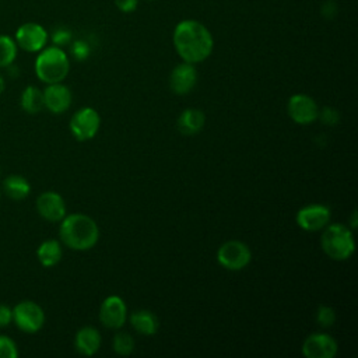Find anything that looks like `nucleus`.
<instances>
[{
  "label": "nucleus",
  "mask_w": 358,
  "mask_h": 358,
  "mask_svg": "<svg viewBox=\"0 0 358 358\" xmlns=\"http://www.w3.org/2000/svg\"><path fill=\"white\" fill-rule=\"evenodd\" d=\"M127 317L124 301L117 295H109L103 299L99 308V320L106 329H120Z\"/></svg>",
  "instance_id": "11"
},
{
  "label": "nucleus",
  "mask_w": 358,
  "mask_h": 358,
  "mask_svg": "<svg viewBox=\"0 0 358 358\" xmlns=\"http://www.w3.org/2000/svg\"><path fill=\"white\" fill-rule=\"evenodd\" d=\"M331 218L330 208L324 204H308L298 210L295 221L299 228L315 232L323 229Z\"/></svg>",
  "instance_id": "9"
},
{
  "label": "nucleus",
  "mask_w": 358,
  "mask_h": 358,
  "mask_svg": "<svg viewBox=\"0 0 358 358\" xmlns=\"http://www.w3.org/2000/svg\"><path fill=\"white\" fill-rule=\"evenodd\" d=\"M317 119H320V120H322L324 124H327V126H334V124L338 123L340 115H338V112H337L334 108L326 106V108H323L322 110H319Z\"/></svg>",
  "instance_id": "26"
},
{
  "label": "nucleus",
  "mask_w": 358,
  "mask_h": 358,
  "mask_svg": "<svg viewBox=\"0 0 358 358\" xmlns=\"http://www.w3.org/2000/svg\"><path fill=\"white\" fill-rule=\"evenodd\" d=\"M287 112L298 124H310L317 119L319 108L313 98L306 94H295L288 99Z\"/></svg>",
  "instance_id": "10"
},
{
  "label": "nucleus",
  "mask_w": 358,
  "mask_h": 358,
  "mask_svg": "<svg viewBox=\"0 0 358 358\" xmlns=\"http://www.w3.org/2000/svg\"><path fill=\"white\" fill-rule=\"evenodd\" d=\"M18 55V46L14 38L8 35H0V69L10 67Z\"/></svg>",
  "instance_id": "22"
},
{
  "label": "nucleus",
  "mask_w": 358,
  "mask_h": 358,
  "mask_svg": "<svg viewBox=\"0 0 358 358\" xmlns=\"http://www.w3.org/2000/svg\"><path fill=\"white\" fill-rule=\"evenodd\" d=\"M206 122V116L200 109L189 108L185 109L178 117V130L185 136L197 134Z\"/></svg>",
  "instance_id": "17"
},
{
  "label": "nucleus",
  "mask_w": 358,
  "mask_h": 358,
  "mask_svg": "<svg viewBox=\"0 0 358 358\" xmlns=\"http://www.w3.org/2000/svg\"><path fill=\"white\" fill-rule=\"evenodd\" d=\"M337 350V341L326 333H313L302 344V354L306 358H333Z\"/></svg>",
  "instance_id": "12"
},
{
  "label": "nucleus",
  "mask_w": 358,
  "mask_h": 358,
  "mask_svg": "<svg viewBox=\"0 0 358 358\" xmlns=\"http://www.w3.org/2000/svg\"><path fill=\"white\" fill-rule=\"evenodd\" d=\"M69 127L76 140H91L95 137L101 127V116L94 108L84 106L71 116Z\"/></svg>",
  "instance_id": "7"
},
{
  "label": "nucleus",
  "mask_w": 358,
  "mask_h": 358,
  "mask_svg": "<svg viewBox=\"0 0 358 358\" xmlns=\"http://www.w3.org/2000/svg\"><path fill=\"white\" fill-rule=\"evenodd\" d=\"M336 14H337V7L333 3V0H329L327 3H324L322 6V15L324 18H333V17H336Z\"/></svg>",
  "instance_id": "31"
},
{
  "label": "nucleus",
  "mask_w": 358,
  "mask_h": 358,
  "mask_svg": "<svg viewBox=\"0 0 358 358\" xmlns=\"http://www.w3.org/2000/svg\"><path fill=\"white\" fill-rule=\"evenodd\" d=\"M197 83V70L192 63H180L173 67L169 76V87L176 95L189 94Z\"/></svg>",
  "instance_id": "15"
},
{
  "label": "nucleus",
  "mask_w": 358,
  "mask_h": 358,
  "mask_svg": "<svg viewBox=\"0 0 358 358\" xmlns=\"http://www.w3.org/2000/svg\"><path fill=\"white\" fill-rule=\"evenodd\" d=\"M71 99V91L63 83L48 84V87L43 90L45 108L55 115L64 113L70 108Z\"/></svg>",
  "instance_id": "14"
},
{
  "label": "nucleus",
  "mask_w": 358,
  "mask_h": 358,
  "mask_svg": "<svg viewBox=\"0 0 358 358\" xmlns=\"http://www.w3.org/2000/svg\"><path fill=\"white\" fill-rule=\"evenodd\" d=\"M129 320H130V324L133 326V329L140 334L152 336L158 330V319L150 310H145V309L136 310L130 315Z\"/></svg>",
  "instance_id": "18"
},
{
  "label": "nucleus",
  "mask_w": 358,
  "mask_h": 358,
  "mask_svg": "<svg viewBox=\"0 0 358 358\" xmlns=\"http://www.w3.org/2000/svg\"><path fill=\"white\" fill-rule=\"evenodd\" d=\"M0 197H1V192H0Z\"/></svg>",
  "instance_id": "35"
},
{
  "label": "nucleus",
  "mask_w": 358,
  "mask_h": 358,
  "mask_svg": "<svg viewBox=\"0 0 358 358\" xmlns=\"http://www.w3.org/2000/svg\"><path fill=\"white\" fill-rule=\"evenodd\" d=\"M62 245L56 239H46L36 249V257L43 267L56 266L62 260Z\"/></svg>",
  "instance_id": "20"
},
{
  "label": "nucleus",
  "mask_w": 358,
  "mask_h": 358,
  "mask_svg": "<svg viewBox=\"0 0 358 358\" xmlns=\"http://www.w3.org/2000/svg\"><path fill=\"white\" fill-rule=\"evenodd\" d=\"M3 192L11 200L20 201V200H24L25 197H28V194L31 192V185L22 175L13 173V175H8L3 180Z\"/></svg>",
  "instance_id": "19"
},
{
  "label": "nucleus",
  "mask_w": 358,
  "mask_h": 358,
  "mask_svg": "<svg viewBox=\"0 0 358 358\" xmlns=\"http://www.w3.org/2000/svg\"><path fill=\"white\" fill-rule=\"evenodd\" d=\"M13 322V310L8 305L0 303V327H7Z\"/></svg>",
  "instance_id": "29"
},
{
  "label": "nucleus",
  "mask_w": 358,
  "mask_h": 358,
  "mask_svg": "<svg viewBox=\"0 0 358 358\" xmlns=\"http://www.w3.org/2000/svg\"><path fill=\"white\" fill-rule=\"evenodd\" d=\"M173 46L180 59L197 64L213 52L214 39L208 28L196 20H183L176 24L172 35Z\"/></svg>",
  "instance_id": "1"
},
{
  "label": "nucleus",
  "mask_w": 358,
  "mask_h": 358,
  "mask_svg": "<svg viewBox=\"0 0 358 358\" xmlns=\"http://www.w3.org/2000/svg\"><path fill=\"white\" fill-rule=\"evenodd\" d=\"M71 41V32L67 28H57L53 34H52V42L55 46H64L67 43H70Z\"/></svg>",
  "instance_id": "28"
},
{
  "label": "nucleus",
  "mask_w": 358,
  "mask_h": 358,
  "mask_svg": "<svg viewBox=\"0 0 358 358\" xmlns=\"http://www.w3.org/2000/svg\"><path fill=\"white\" fill-rule=\"evenodd\" d=\"M148 1H154V0H148Z\"/></svg>",
  "instance_id": "34"
},
{
  "label": "nucleus",
  "mask_w": 358,
  "mask_h": 358,
  "mask_svg": "<svg viewBox=\"0 0 358 358\" xmlns=\"http://www.w3.org/2000/svg\"><path fill=\"white\" fill-rule=\"evenodd\" d=\"M60 241L73 250H88L94 248L99 239V228L96 222L87 214H66L60 221Z\"/></svg>",
  "instance_id": "2"
},
{
  "label": "nucleus",
  "mask_w": 358,
  "mask_h": 358,
  "mask_svg": "<svg viewBox=\"0 0 358 358\" xmlns=\"http://www.w3.org/2000/svg\"><path fill=\"white\" fill-rule=\"evenodd\" d=\"M138 0H115V6L122 13H133L137 8Z\"/></svg>",
  "instance_id": "30"
},
{
  "label": "nucleus",
  "mask_w": 358,
  "mask_h": 358,
  "mask_svg": "<svg viewBox=\"0 0 358 358\" xmlns=\"http://www.w3.org/2000/svg\"><path fill=\"white\" fill-rule=\"evenodd\" d=\"M90 46L84 41H76L71 45V55L77 60H85L90 56Z\"/></svg>",
  "instance_id": "27"
},
{
  "label": "nucleus",
  "mask_w": 358,
  "mask_h": 358,
  "mask_svg": "<svg viewBox=\"0 0 358 358\" xmlns=\"http://www.w3.org/2000/svg\"><path fill=\"white\" fill-rule=\"evenodd\" d=\"M21 108L29 115L39 113L45 108L43 91L35 85L25 87L21 94Z\"/></svg>",
  "instance_id": "21"
},
{
  "label": "nucleus",
  "mask_w": 358,
  "mask_h": 358,
  "mask_svg": "<svg viewBox=\"0 0 358 358\" xmlns=\"http://www.w3.org/2000/svg\"><path fill=\"white\" fill-rule=\"evenodd\" d=\"M357 225V211H352V215H351V228H355Z\"/></svg>",
  "instance_id": "32"
},
{
  "label": "nucleus",
  "mask_w": 358,
  "mask_h": 358,
  "mask_svg": "<svg viewBox=\"0 0 358 358\" xmlns=\"http://www.w3.org/2000/svg\"><path fill=\"white\" fill-rule=\"evenodd\" d=\"M113 351L119 355H130L134 350V338L129 333H117L113 337Z\"/></svg>",
  "instance_id": "23"
},
{
  "label": "nucleus",
  "mask_w": 358,
  "mask_h": 358,
  "mask_svg": "<svg viewBox=\"0 0 358 358\" xmlns=\"http://www.w3.org/2000/svg\"><path fill=\"white\" fill-rule=\"evenodd\" d=\"M320 245L323 252L337 262L347 260L355 250L352 231L343 224H327L323 228Z\"/></svg>",
  "instance_id": "4"
},
{
  "label": "nucleus",
  "mask_w": 358,
  "mask_h": 358,
  "mask_svg": "<svg viewBox=\"0 0 358 358\" xmlns=\"http://www.w3.org/2000/svg\"><path fill=\"white\" fill-rule=\"evenodd\" d=\"M252 260L249 246L241 241H227L217 250V262L227 270H243Z\"/></svg>",
  "instance_id": "5"
},
{
  "label": "nucleus",
  "mask_w": 358,
  "mask_h": 358,
  "mask_svg": "<svg viewBox=\"0 0 358 358\" xmlns=\"http://www.w3.org/2000/svg\"><path fill=\"white\" fill-rule=\"evenodd\" d=\"M76 350L87 357H91L98 352L101 347V334L95 327L85 326L81 327L74 337Z\"/></svg>",
  "instance_id": "16"
},
{
  "label": "nucleus",
  "mask_w": 358,
  "mask_h": 358,
  "mask_svg": "<svg viewBox=\"0 0 358 358\" xmlns=\"http://www.w3.org/2000/svg\"><path fill=\"white\" fill-rule=\"evenodd\" d=\"M48 31L38 22L21 24L14 35L17 46L29 53H36L42 50L48 43Z\"/></svg>",
  "instance_id": "8"
},
{
  "label": "nucleus",
  "mask_w": 358,
  "mask_h": 358,
  "mask_svg": "<svg viewBox=\"0 0 358 358\" xmlns=\"http://www.w3.org/2000/svg\"><path fill=\"white\" fill-rule=\"evenodd\" d=\"M336 320V312L327 305H319L316 310V322L322 327H330Z\"/></svg>",
  "instance_id": "24"
},
{
  "label": "nucleus",
  "mask_w": 358,
  "mask_h": 358,
  "mask_svg": "<svg viewBox=\"0 0 358 358\" xmlns=\"http://www.w3.org/2000/svg\"><path fill=\"white\" fill-rule=\"evenodd\" d=\"M4 88H6V80H4V77L0 74V94H3Z\"/></svg>",
  "instance_id": "33"
},
{
  "label": "nucleus",
  "mask_w": 358,
  "mask_h": 358,
  "mask_svg": "<svg viewBox=\"0 0 358 358\" xmlns=\"http://www.w3.org/2000/svg\"><path fill=\"white\" fill-rule=\"evenodd\" d=\"M18 357V347L15 341L4 334H0V358Z\"/></svg>",
  "instance_id": "25"
},
{
  "label": "nucleus",
  "mask_w": 358,
  "mask_h": 358,
  "mask_svg": "<svg viewBox=\"0 0 358 358\" xmlns=\"http://www.w3.org/2000/svg\"><path fill=\"white\" fill-rule=\"evenodd\" d=\"M35 74L46 84L62 83L70 70V60L67 53L59 46H45L38 52L35 59Z\"/></svg>",
  "instance_id": "3"
},
{
  "label": "nucleus",
  "mask_w": 358,
  "mask_h": 358,
  "mask_svg": "<svg viewBox=\"0 0 358 358\" xmlns=\"http://www.w3.org/2000/svg\"><path fill=\"white\" fill-rule=\"evenodd\" d=\"M11 310L14 324L24 333H36L45 324V312L34 301H21Z\"/></svg>",
  "instance_id": "6"
},
{
  "label": "nucleus",
  "mask_w": 358,
  "mask_h": 358,
  "mask_svg": "<svg viewBox=\"0 0 358 358\" xmlns=\"http://www.w3.org/2000/svg\"><path fill=\"white\" fill-rule=\"evenodd\" d=\"M36 211L46 221L60 222L66 217V203L59 193L48 190L38 196Z\"/></svg>",
  "instance_id": "13"
}]
</instances>
